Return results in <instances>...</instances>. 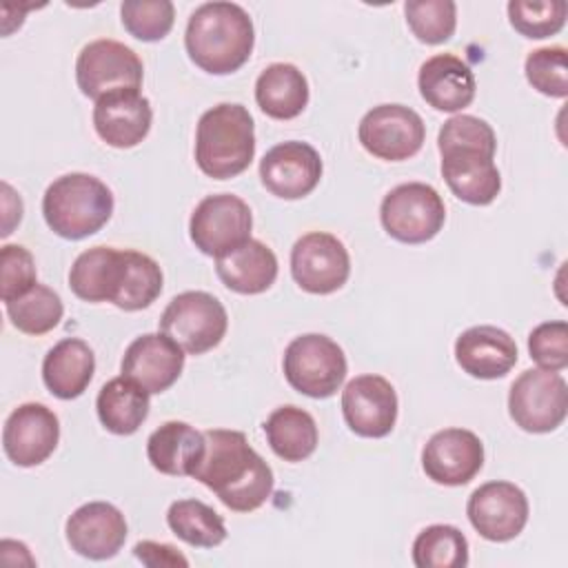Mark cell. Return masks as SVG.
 <instances>
[{
    "label": "cell",
    "instance_id": "1",
    "mask_svg": "<svg viewBox=\"0 0 568 568\" xmlns=\"http://www.w3.org/2000/svg\"><path fill=\"white\" fill-rule=\"evenodd\" d=\"M204 455L193 479L204 484L217 499L235 513L257 510L273 493V470L255 453L242 430H204Z\"/></svg>",
    "mask_w": 568,
    "mask_h": 568
},
{
    "label": "cell",
    "instance_id": "2",
    "mask_svg": "<svg viewBox=\"0 0 568 568\" xmlns=\"http://www.w3.org/2000/svg\"><path fill=\"white\" fill-rule=\"evenodd\" d=\"M253 44V20L235 2H204L186 22V53L206 73L226 75L237 71L251 58Z\"/></svg>",
    "mask_w": 568,
    "mask_h": 568
},
{
    "label": "cell",
    "instance_id": "3",
    "mask_svg": "<svg viewBox=\"0 0 568 568\" xmlns=\"http://www.w3.org/2000/svg\"><path fill=\"white\" fill-rule=\"evenodd\" d=\"M255 155V126L248 109L222 102L202 113L195 129V162L213 180H229L248 169Z\"/></svg>",
    "mask_w": 568,
    "mask_h": 568
},
{
    "label": "cell",
    "instance_id": "4",
    "mask_svg": "<svg viewBox=\"0 0 568 568\" xmlns=\"http://www.w3.org/2000/svg\"><path fill=\"white\" fill-rule=\"evenodd\" d=\"M113 213V193L95 175L64 173L42 195L47 226L64 240H82L98 233Z\"/></svg>",
    "mask_w": 568,
    "mask_h": 568
},
{
    "label": "cell",
    "instance_id": "5",
    "mask_svg": "<svg viewBox=\"0 0 568 568\" xmlns=\"http://www.w3.org/2000/svg\"><path fill=\"white\" fill-rule=\"evenodd\" d=\"M286 382L302 395L326 399L339 390L346 379V355L342 346L322 333L295 337L282 359Z\"/></svg>",
    "mask_w": 568,
    "mask_h": 568
},
{
    "label": "cell",
    "instance_id": "6",
    "mask_svg": "<svg viewBox=\"0 0 568 568\" xmlns=\"http://www.w3.org/2000/svg\"><path fill=\"white\" fill-rule=\"evenodd\" d=\"M229 328L222 302L206 291H184L175 295L160 315V331L189 355L215 348Z\"/></svg>",
    "mask_w": 568,
    "mask_h": 568
},
{
    "label": "cell",
    "instance_id": "7",
    "mask_svg": "<svg viewBox=\"0 0 568 568\" xmlns=\"http://www.w3.org/2000/svg\"><path fill=\"white\" fill-rule=\"evenodd\" d=\"M379 220L393 240L404 244H424L442 231L446 222V206L430 184L406 182L384 195Z\"/></svg>",
    "mask_w": 568,
    "mask_h": 568
},
{
    "label": "cell",
    "instance_id": "8",
    "mask_svg": "<svg viewBox=\"0 0 568 568\" xmlns=\"http://www.w3.org/2000/svg\"><path fill=\"white\" fill-rule=\"evenodd\" d=\"M510 419L526 433H550L568 413V384L557 371L528 368L510 386Z\"/></svg>",
    "mask_w": 568,
    "mask_h": 568
},
{
    "label": "cell",
    "instance_id": "9",
    "mask_svg": "<svg viewBox=\"0 0 568 568\" xmlns=\"http://www.w3.org/2000/svg\"><path fill=\"white\" fill-rule=\"evenodd\" d=\"M142 78L144 67L138 53L111 38H100L84 44L75 60L78 87L95 102L113 91H140Z\"/></svg>",
    "mask_w": 568,
    "mask_h": 568
},
{
    "label": "cell",
    "instance_id": "10",
    "mask_svg": "<svg viewBox=\"0 0 568 568\" xmlns=\"http://www.w3.org/2000/svg\"><path fill=\"white\" fill-rule=\"evenodd\" d=\"M253 213L233 193L206 195L191 213L189 235L204 255L220 257L251 240Z\"/></svg>",
    "mask_w": 568,
    "mask_h": 568
},
{
    "label": "cell",
    "instance_id": "11",
    "mask_svg": "<svg viewBox=\"0 0 568 568\" xmlns=\"http://www.w3.org/2000/svg\"><path fill=\"white\" fill-rule=\"evenodd\" d=\"M359 144L373 158L402 162L419 153L426 140V126L417 111L404 104L373 106L357 126Z\"/></svg>",
    "mask_w": 568,
    "mask_h": 568
},
{
    "label": "cell",
    "instance_id": "12",
    "mask_svg": "<svg viewBox=\"0 0 568 568\" xmlns=\"http://www.w3.org/2000/svg\"><path fill=\"white\" fill-rule=\"evenodd\" d=\"M291 275L306 293H335L351 275V257L344 242L324 231L302 235L291 248Z\"/></svg>",
    "mask_w": 568,
    "mask_h": 568
},
{
    "label": "cell",
    "instance_id": "13",
    "mask_svg": "<svg viewBox=\"0 0 568 568\" xmlns=\"http://www.w3.org/2000/svg\"><path fill=\"white\" fill-rule=\"evenodd\" d=\"M466 515L484 539L510 541L528 521V497L513 481H486L468 497Z\"/></svg>",
    "mask_w": 568,
    "mask_h": 568
},
{
    "label": "cell",
    "instance_id": "14",
    "mask_svg": "<svg viewBox=\"0 0 568 568\" xmlns=\"http://www.w3.org/2000/svg\"><path fill=\"white\" fill-rule=\"evenodd\" d=\"M60 439L58 415L38 402L20 404L11 410L2 428L4 455L22 468L47 462Z\"/></svg>",
    "mask_w": 568,
    "mask_h": 568
},
{
    "label": "cell",
    "instance_id": "15",
    "mask_svg": "<svg viewBox=\"0 0 568 568\" xmlns=\"http://www.w3.org/2000/svg\"><path fill=\"white\" fill-rule=\"evenodd\" d=\"M342 413L355 435L386 437L397 422V393L382 375H357L342 390Z\"/></svg>",
    "mask_w": 568,
    "mask_h": 568
},
{
    "label": "cell",
    "instance_id": "16",
    "mask_svg": "<svg viewBox=\"0 0 568 568\" xmlns=\"http://www.w3.org/2000/svg\"><path fill=\"white\" fill-rule=\"evenodd\" d=\"M322 158L300 140L280 142L260 160V180L268 193L282 200H300L308 195L322 178Z\"/></svg>",
    "mask_w": 568,
    "mask_h": 568
},
{
    "label": "cell",
    "instance_id": "17",
    "mask_svg": "<svg viewBox=\"0 0 568 568\" xmlns=\"http://www.w3.org/2000/svg\"><path fill=\"white\" fill-rule=\"evenodd\" d=\"M484 466V444L466 428L437 430L422 450V468L442 486H464Z\"/></svg>",
    "mask_w": 568,
    "mask_h": 568
},
{
    "label": "cell",
    "instance_id": "18",
    "mask_svg": "<svg viewBox=\"0 0 568 568\" xmlns=\"http://www.w3.org/2000/svg\"><path fill=\"white\" fill-rule=\"evenodd\" d=\"M442 175L453 195L473 206L495 202L501 191V175L495 164V151L477 146L439 149Z\"/></svg>",
    "mask_w": 568,
    "mask_h": 568
},
{
    "label": "cell",
    "instance_id": "19",
    "mask_svg": "<svg viewBox=\"0 0 568 568\" xmlns=\"http://www.w3.org/2000/svg\"><path fill=\"white\" fill-rule=\"evenodd\" d=\"M184 368V351L164 333H144L135 337L122 357L124 377L142 386L149 395L171 388Z\"/></svg>",
    "mask_w": 568,
    "mask_h": 568
},
{
    "label": "cell",
    "instance_id": "20",
    "mask_svg": "<svg viewBox=\"0 0 568 568\" xmlns=\"http://www.w3.org/2000/svg\"><path fill=\"white\" fill-rule=\"evenodd\" d=\"M126 519L109 501H89L75 508L64 526L71 550L87 559H111L126 541Z\"/></svg>",
    "mask_w": 568,
    "mask_h": 568
},
{
    "label": "cell",
    "instance_id": "21",
    "mask_svg": "<svg viewBox=\"0 0 568 568\" xmlns=\"http://www.w3.org/2000/svg\"><path fill=\"white\" fill-rule=\"evenodd\" d=\"M153 109L140 91L122 89L100 98L93 106V129L102 142L115 149L138 146L151 129Z\"/></svg>",
    "mask_w": 568,
    "mask_h": 568
},
{
    "label": "cell",
    "instance_id": "22",
    "mask_svg": "<svg viewBox=\"0 0 568 568\" xmlns=\"http://www.w3.org/2000/svg\"><path fill=\"white\" fill-rule=\"evenodd\" d=\"M455 359L470 377L497 379L517 364V344L504 328L470 326L455 342Z\"/></svg>",
    "mask_w": 568,
    "mask_h": 568
},
{
    "label": "cell",
    "instance_id": "23",
    "mask_svg": "<svg viewBox=\"0 0 568 568\" xmlns=\"http://www.w3.org/2000/svg\"><path fill=\"white\" fill-rule=\"evenodd\" d=\"M417 87L426 104L444 113H457L466 109L475 100L477 91L470 67L453 53H437L428 58L419 67Z\"/></svg>",
    "mask_w": 568,
    "mask_h": 568
},
{
    "label": "cell",
    "instance_id": "24",
    "mask_svg": "<svg viewBox=\"0 0 568 568\" xmlns=\"http://www.w3.org/2000/svg\"><path fill=\"white\" fill-rule=\"evenodd\" d=\"M126 266V251L93 246L82 251L69 271V286L84 302H111L118 297Z\"/></svg>",
    "mask_w": 568,
    "mask_h": 568
},
{
    "label": "cell",
    "instance_id": "25",
    "mask_svg": "<svg viewBox=\"0 0 568 568\" xmlns=\"http://www.w3.org/2000/svg\"><path fill=\"white\" fill-rule=\"evenodd\" d=\"M206 442L204 433L186 422H164L146 439V457L151 466L164 475L193 477L202 462Z\"/></svg>",
    "mask_w": 568,
    "mask_h": 568
},
{
    "label": "cell",
    "instance_id": "26",
    "mask_svg": "<svg viewBox=\"0 0 568 568\" xmlns=\"http://www.w3.org/2000/svg\"><path fill=\"white\" fill-rule=\"evenodd\" d=\"M215 273L226 288L240 295H257L275 282L277 257L264 242L251 237L237 248L215 257Z\"/></svg>",
    "mask_w": 568,
    "mask_h": 568
},
{
    "label": "cell",
    "instance_id": "27",
    "mask_svg": "<svg viewBox=\"0 0 568 568\" xmlns=\"http://www.w3.org/2000/svg\"><path fill=\"white\" fill-rule=\"evenodd\" d=\"M95 373V355L80 337L60 339L42 362L44 386L58 399H75L91 384Z\"/></svg>",
    "mask_w": 568,
    "mask_h": 568
},
{
    "label": "cell",
    "instance_id": "28",
    "mask_svg": "<svg viewBox=\"0 0 568 568\" xmlns=\"http://www.w3.org/2000/svg\"><path fill=\"white\" fill-rule=\"evenodd\" d=\"M255 102L273 120H293L308 104L306 75L291 62L268 64L255 80Z\"/></svg>",
    "mask_w": 568,
    "mask_h": 568
},
{
    "label": "cell",
    "instance_id": "29",
    "mask_svg": "<svg viewBox=\"0 0 568 568\" xmlns=\"http://www.w3.org/2000/svg\"><path fill=\"white\" fill-rule=\"evenodd\" d=\"M149 393L120 375L109 379L95 399L100 424L113 435H133L149 417Z\"/></svg>",
    "mask_w": 568,
    "mask_h": 568
},
{
    "label": "cell",
    "instance_id": "30",
    "mask_svg": "<svg viewBox=\"0 0 568 568\" xmlns=\"http://www.w3.org/2000/svg\"><path fill=\"white\" fill-rule=\"evenodd\" d=\"M264 433L271 450L284 462H304L317 448L313 415L293 404L275 408L264 422Z\"/></svg>",
    "mask_w": 568,
    "mask_h": 568
},
{
    "label": "cell",
    "instance_id": "31",
    "mask_svg": "<svg viewBox=\"0 0 568 568\" xmlns=\"http://www.w3.org/2000/svg\"><path fill=\"white\" fill-rule=\"evenodd\" d=\"M166 524L178 539L195 548H215L226 539L224 519L200 499H178L169 506Z\"/></svg>",
    "mask_w": 568,
    "mask_h": 568
},
{
    "label": "cell",
    "instance_id": "32",
    "mask_svg": "<svg viewBox=\"0 0 568 568\" xmlns=\"http://www.w3.org/2000/svg\"><path fill=\"white\" fill-rule=\"evenodd\" d=\"M417 568H464L468 564V539L450 524L426 526L413 541Z\"/></svg>",
    "mask_w": 568,
    "mask_h": 568
},
{
    "label": "cell",
    "instance_id": "33",
    "mask_svg": "<svg viewBox=\"0 0 568 568\" xmlns=\"http://www.w3.org/2000/svg\"><path fill=\"white\" fill-rule=\"evenodd\" d=\"M124 251H126L124 277L113 304L122 311H142L151 306L162 293L164 275L160 264L151 255L133 248H124Z\"/></svg>",
    "mask_w": 568,
    "mask_h": 568
},
{
    "label": "cell",
    "instance_id": "34",
    "mask_svg": "<svg viewBox=\"0 0 568 568\" xmlns=\"http://www.w3.org/2000/svg\"><path fill=\"white\" fill-rule=\"evenodd\" d=\"M4 308L11 324L24 335H44L53 331L64 315L60 295L47 284H36L22 297L7 302Z\"/></svg>",
    "mask_w": 568,
    "mask_h": 568
},
{
    "label": "cell",
    "instance_id": "35",
    "mask_svg": "<svg viewBox=\"0 0 568 568\" xmlns=\"http://www.w3.org/2000/svg\"><path fill=\"white\" fill-rule=\"evenodd\" d=\"M413 36L424 44H442L457 27V4L453 0H408L404 4Z\"/></svg>",
    "mask_w": 568,
    "mask_h": 568
},
{
    "label": "cell",
    "instance_id": "36",
    "mask_svg": "<svg viewBox=\"0 0 568 568\" xmlns=\"http://www.w3.org/2000/svg\"><path fill=\"white\" fill-rule=\"evenodd\" d=\"M568 4L564 0H510L508 20L524 38L541 40L564 29Z\"/></svg>",
    "mask_w": 568,
    "mask_h": 568
},
{
    "label": "cell",
    "instance_id": "37",
    "mask_svg": "<svg viewBox=\"0 0 568 568\" xmlns=\"http://www.w3.org/2000/svg\"><path fill=\"white\" fill-rule=\"evenodd\" d=\"M120 18L135 40L158 42L173 29L175 9L169 0H124L120 4Z\"/></svg>",
    "mask_w": 568,
    "mask_h": 568
},
{
    "label": "cell",
    "instance_id": "38",
    "mask_svg": "<svg viewBox=\"0 0 568 568\" xmlns=\"http://www.w3.org/2000/svg\"><path fill=\"white\" fill-rule=\"evenodd\" d=\"M524 73L539 93L550 98L568 95V58L564 47L555 44L530 51L524 62Z\"/></svg>",
    "mask_w": 568,
    "mask_h": 568
},
{
    "label": "cell",
    "instance_id": "39",
    "mask_svg": "<svg viewBox=\"0 0 568 568\" xmlns=\"http://www.w3.org/2000/svg\"><path fill=\"white\" fill-rule=\"evenodd\" d=\"M38 284L33 255L20 244H4L0 248V297L13 302Z\"/></svg>",
    "mask_w": 568,
    "mask_h": 568
},
{
    "label": "cell",
    "instance_id": "40",
    "mask_svg": "<svg viewBox=\"0 0 568 568\" xmlns=\"http://www.w3.org/2000/svg\"><path fill=\"white\" fill-rule=\"evenodd\" d=\"M530 359L544 371H564L568 366V324L552 320L537 324L528 335Z\"/></svg>",
    "mask_w": 568,
    "mask_h": 568
},
{
    "label": "cell",
    "instance_id": "41",
    "mask_svg": "<svg viewBox=\"0 0 568 568\" xmlns=\"http://www.w3.org/2000/svg\"><path fill=\"white\" fill-rule=\"evenodd\" d=\"M448 146H477V149H488L497 151V138L493 126L468 113L453 115L444 122L437 135V149H448Z\"/></svg>",
    "mask_w": 568,
    "mask_h": 568
},
{
    "label": "cell",
    "instance_id": "42",
    "mask_svg": "<svg viewBox=\"0 0 568 568\" xmlns=\"http://www.w3.org/2000/svg\"><path fill=\"white\" fill-rule=\"evenodd\" d=\"M135 559H140L144 566L158 568V566H189V559L173 546L169 544H158V541H138L133 546Z\"/></svg>",
    "mask_w": 568,
    "mask_h": 568
},
{
    "label": "cell",
    "instance_id": "43",
    "mask_svg": "<svg viewBox=\"0 0 568 568\" xmlns=\"http://www.w3.org/2000/svg\"><path fill=\"white\" fill-rule=\"evenodd\" d=\"M0 193H2V211H4L0 233H2V237H7L13 231V226L20 224V220H22V200L7 182L0 184Z\"/></svg>",
    "mask_w": 568,
    "mask_h": 568
}]
</instances>
